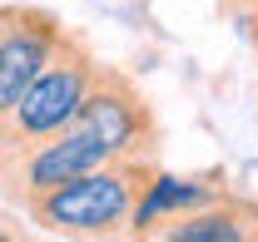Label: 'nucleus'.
<instances>
[{"instance_id": "6e6552de", "label": "nucleus", "mask_w": 258, "mask_h": 242, "mask_svg": "<svg viewBox=\"0 0 258 242\" xmlns=\"http://www.w3.org/2000/svg\"><path fill=\"white\" fill-rule=\"evenodd\" d=\"M219 10H224V15H233V20H243L248 10H258V0H219Z\"/></svg>"}, {"instance_id": "f257e3e1", "label": "nucleus", "mask_w": 258, "mask_h": 242, "mask_svg": "<svg viewBox=\"0 0 258 242\" xmlns=\"http://www.w3.org/2000/svg\"><path fill=\"white\" fill-rule=\"evenodd\" d=\"M154 158H109L80 178L60 183L25 203V217L60 237H114L129 232V212L139 203L144 183L154 178Z\"/></svg>"}, {"instance_id": "1a4fd4ad", "label": "nucleus", "mask_w": 258, "mask_h": 242, "mask_svg": "<svg viewBox=\"0 0 258 242\" xmlns=\"http://www.w3.org/2000/svg\"><path fill=\"white\" fill-rule=\"evenodd\" d=\"M243 30H248V45L258 50V10H248V15H243Z\"/></svg>"}, {"instance_id": "20e7f679", "label": "nucleus", "mask_w": 258, "mask_h": 242, "mask_svg": "<svg viewBox=\"0 0 258 242\" xmlns=\"http://www.w3.org/2000/svg\"><path fill=\"white\" fill-rule=\"evenodd\" d=\"M80 129H90L114 158H154L159 153V119H154V104L139 94V84L99 64L95 84L80 104Z\"/></svg>"}, {"instance_id": "9d476101", "label": "nucleus", "mask_w": 258, "mask_h": 242, "mask_svg": "<svg viewBox=\"0 0 258 242\" xmlns=\"http://www.w3.org/2000/svg\"><path fill=\"white\" fill-rule=\"evenodd\" d=\"M15 237H20V227H15V222L0 212V242H15Z\"/></svg>"}, {"instance_id": "39448f33", "label": "nucleus", "mask_w": 258, "mask_h": 242, "mask_svg": "<svg viewBox=\"0 0 258 242\" xmlns=\"http://www.w3.org/2000/svg\"><path fill=\"white\" fill-rule=\"evenodd\" d=\"M64 30L70 25L45 5H0V119L20 104L35 74L50 64Z\"/></svg>"}, {"instance_id": "7ed1b4c3", "label": "nucleus", "mask_w": 258, "mask_h": 242, "mask_svg": "<svg viewBox=\"0 0 258 242\" xmlns=\"http://www.w3.org/2000/svg\"><path fill=\"white\" fill-rule=\"evenodd\" d=\"M109 158L114 153L80 124H70L60 134H40V139H0V193L25 208L30 198L90 173Z\"/></svg>"}, {"instance_id": "0eeeda50", "label": "nucleus", "mask_w": 258, "mask_h": 242, "mask_svg": "<svg viewBox=\"0 0 258 242\" xmlns=\"http://www.w3.org/2000/svg\"><path fill=\"white\" fill-rule=\"evenodd\" d=\"M159 237L164 242H248L258 237V208L228 193L209 208L174 217L169 227H159Z\"/></svg>"}, {"instance_id": "423d86ee", "label": "nucleus", "mask_w": 258, "mask_h": 242, "mask_svg": "<svg viewBox=\"0 0 258 242\" xmlns=\"http://www.w3.org/2000/svg\"><path fill=\"white\" fill-rule=\"evenodd\" d=\"M219 198H228L224 173L179 178V173L154 168V178L144 183L139 203H134V212H129V232H134V237L159 232V222H174V217H184V212H199V208H209V203H219Z\"/></svg>"}, {"instance_id": "f03ea898", "label": "nucleus", "mask_w": 258, "mask_h": 242, "mask_svg": "<svg viewBox=\"0 0 258 242\" xmlns=\"http://www.w3.org/2000/svg\"><path fill=\"white\" fill-rule=\"evenodd\" d=\"M99 74V60L75 30H64L60 50L50 64L35 74V84L20 94V104L0 119V139H40V134H60L80 119V104Z\"/></svg>"}]
</instances>
